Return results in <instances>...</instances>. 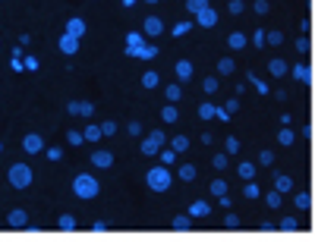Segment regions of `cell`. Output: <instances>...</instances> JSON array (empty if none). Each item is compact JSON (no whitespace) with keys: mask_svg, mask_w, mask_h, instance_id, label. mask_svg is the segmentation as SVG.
<instances>
[{"mask_svg":"<svg viewBox=\"0 0 315 242\" xmlns=\"http://www.w3.org/2000/svg\"><path fill=\"white\" fill-rule=\"evenodd\" d=\"M73 192H76V198H82V202H91V198H98L101 183L91 176V173H79V176L73 179Z\"/></svg>","mask_w":315,"mask_h":242,"instance_id":"obj_1","label":"cell"},{"mask_svg":"<svg viewBox=\"0 0 315 242\" xmlns=\"http://www.w3.org/2000/svg\"><path fill=\"white\" fill-rule=\"evenodd\" d=\"M170 179H174V176H170V170L164 167V163H161V167H151V170L145 173V183H148L151 192H167V189H170Z\"/></svg>","mask_w":315,"mask_h":242,"instance_id":"obj_2","label":"cell"},{"mask_svg":"<svg viewBox=\"0 0 315 242\" xmlns=\"http://www.w3.org/2000/svg\"><path fill=\"white\" fill-rule=\"evenodd\" d=\"M6 179H10L13 189H29L32 186V167H25V163H13L10 173H6Z\"/></svg>","mask_w":315,"mask_h":242,"instance_id":"obj_3","label":"cell"},{"mask_svg":"<svg viewBox=\"0 0 315 242\" xmlns=\"http://www.w3.org/2000/svg\"><path fill=\"white\" fill-rule=\"evenodd\" d=\"M57 44H60V50H63L66 57H76V54H79V38H76V35H70V32H63Z\"/></svg>","mask_w":315,"mask_h":242,"instance_id":"obj_4","label":"cell"},{"mask_svg":"<svg viewBox=\"0 0 315 242\" xmlns=\"http://www.w3.org/2000/svg\"><path fill=\"white\" fill-rule=\"evenodd\" d=\"M66 110H70L73 117H91V114H95V104H91V101H70Z\"/></svg>","mask_w":315,"mask_h":242,"instance_id":"obj_5","label":"cell"},{"mask_svg":"<svg viewBox=\"0 0 315 242\" xmlns=\"http://www.w3.org/2000/svg\"><path fill=\"white\" fill-rule=\"evenodd\" d=\"M22 151L25 154H38V151H45V142H41V135L38 132H29L22 138Z\"/></svg>","mask_w":315,"mask_h":242,"instance_id":"obj_6","label":"cell"},{"mask_svg":"<svg viewBox=\"0 0 315 242\" xmlns=\"http://www.w3.org/2000/svg\"><path fill=\"white\" fill-rule=\"evenodd\" d=\"M195 25H199V29H215V25H218V13L211 10V6H208V10H202L199 16H195Z\"/></svg>","mask_w":315,"mask_h":242,"instance_id":"obj_7","label":"cell"},{"mask_svg":"<svg viewBox=\"0 0 315 242\" xmlns=\"http://www.w3.org/2000/svg\"><path fill=\"white\" fill-rule=\"evenodd\" d=\"M6 223H10V227H13V230H22V227H25V223H29V214H25V211H22V207H13V211H10V214H6Z\"/></svg>","mask_w":315,"mask_h":242,"instance_id":"obj_8","label":"cell"},{"mask_svg":"<svg viewBox=\"0 0 315 242\" xmlns=\"http://www.w3.org/2000/svg\"><path fill=\"white\" fill-rule=\"evenodd\" d=\"M110 163H114V154L104 151V148H98L95 154H91V167H98V170H107Z\"/></svg>","mask_w":315,"mask_h":242,"instance_id":"obj_9","label":"cell"},{"mask_svg":"<svg viewBox=\"0 0 315 242\" xmlns=\"http://www.w3.org/2000/svg\"><path fill=\"white\" fill-rule=\"evenodd\" d=\"M142 32H145V35H148V38H158V35H161V32H164V22H161V19H158V16H148V19H145V22H142Z\"/></svg>","mask_w":315,"mask_h":242,"instance_id":"obj_10","label":"cell"},{"mask_svg":"<svg viewBox=\"0 0 315 242\" xmlns=\"http://www.w3.org/2000/svg\"><path fill=\"white\" fill-rule=\"evenodd\" d=\"M142 44H145L142 32H130V35H126V54H130V57L139 54V47H142Z\"/></svg>","mask_w":315,"mask_h":242,"instance_id":"obj_11","label":"cell"},{"mask_svg":"<svg viewBox=\"0 0 315 242\" xmlns=\"http://www.w3.org/2000/svg\"><path fill=\"white\" fill-rule=\"evenodd\" d=\"M208 214H211V204H208V202H202V198H199V202H192V204H189V217H192V220H199V217H208Z\"/></svg>","mask_w":315,"mask_h":242,"instance_id":"obj_12","label":"cell"},{"mask_svg":"<svg viewBox=\"0 0 315 242\" xmlns=\"http://www.w3.org/2000/svg\"><path fill=\"white\" fill-rule=\"evenodd\" d=\"M174 73H177V79H180V82H186V79H192V63H189V60H177Z\"/></svg>","mask_w":315,"mask_h":242,"instance_id":"obj_13","label":"cell"},{"mask_svg":"<svg viewBox=\"0 0 315 242\" xmlns=\"http://www.w3.org/2000/svg\"><path fill=\"white\" fill-rule=\"evenodd\" d=\"M161 120H164V123H177V120H180V107H177V104H164V107H161Z\"/></svg>","mask_w":315,"mask_h":242,"instance_id":"obj_14","label":"cell"},{"mask_svg":"<svg viewBox=\"0 0 315 242\" xmlns=\"http://www.w3.org/2000/svg\"><path fill=\"white\" fill-rule=\"evenodd\" d=\"M139 151L145 154V158H158V154H161V145H158V142H151V138H142Z\"/></svg>","mask_w":315,"mask_h":242,"instance_id":"obj_15","label":"cell"},{"mask_svg":"<svg viewBox=\"0 0 315 242\" xmlns=\"http://www.w3.org/2000/svg\"><path fill=\"white\" fill-rule=\"evenodd\" d=\"M66 32H70V35H76V38H82V35H85V22L79 19V16H73V19L66 22Z\"/></svg>","mask_w":315,"mask_h":242,"instance_id":"obj_16","label":"cell"},{"mask_svg":"<svg viewBox=\"0 0 315 242\" xmlns=\"http://www.w3.org/2000/svg\"><path fill=\"white\" fill-rule=\"evenodd\" d=\"M164 94H167V101H170V104H177V101L183 98V88H180V82H170L167 88H164Z\"/></svg>","mask_w":315,"mask_h":242,"instance_id":"obj_17","label":"cell"},{"mask_svg":"<svg viewBox=\"0 0 315 242\" xmlns=\"http://www.w3.org/2000/svg\"><path fill=\"white\" fill-rule=\"evenodd\" d=\"M174 230H180V233L192 230V217H189V214H177V217H174Z\"/></svg>","mask_w":315,"mask_h":242,"instance_id":"obj_18","label":"cell"},{"mask_svg":"<svg viewBox=\"0 0 315 242\" xmlns=\"http://www.w3.org/2000/svg\"><path fill=\"white\" fill-rule=\"evenodd\" d=\"M57 230L73 233V230H76V217H73V214H60V220H57Z\"/></svg>","mask_w":315,"mask_h":242,"instance_id":"obj_19","label":"cell"},{"mask_svg":"<svg viewBox=\"0 0 315 242\" xmlns=\"http://www.w3.org/2000/svg\"><path fill=\"white\" fill-rule=\"evenodd\" d=\"M158 54H161V50H158L155 44H148V41H145V44L139 47V54H135V57H139V60H155Z\"/></svg>","mask_w":315,"mask_h":242,"instance_id":"obj_20","label":"cell"},{"mask_svg":"<svg viewBox=\"0 0 315 242\" xmlns=\"http://www.w3.org/2000/svg\"><path fill=\"white\" fill-rule=\"evenodd\" d=\"M233 69H236L233 57H221V60H218V73H221V76H230Z\"/></svg>","mask_w":315,"mask_h":242,"instance_id":"obj_21","label":"cell"},{"mask_svg":"<svg viewBox=\"0 0 315 242\" xmlns=\"http://www.w3.org/2000/svg\"><path fill=\"white\" fill-rule=\"evenodd\" d=\"M227 44H230L233 50H243V47H246V35H243V32H230V38H227Z\"/></svg>","mask_w":315,"mask_h":242,"instance_id":"obj_22","label":"cell"},{"mask_svg":"<svg viewBox=\"0 0 315 242\" xmlns=\"http://www.w3.org/2000/svg\"><path fill=\"white\" fill-rule=\"evenodd\" d=\"M170 148H174L177 154H183L186 148H189V138H186V135H174V138H170Z\"/></svg>","mask_w":315,"mask_h":242,"instance_id":"obj_23","label":"cell"},{"mask_svg":"<svg viewBox=\"0 0 315 242\" xmlns=\"http://www.w3.org/2000/svg\"><path fill=\"white\" fill-rule=\"evenodd\" d=\"M158 82H161V76L155 73V69H148V73H142V85H145V88H158Z\"/></svg>","mask_w":315,"mask_h":242,"instance_id":"obj_24","label":"cell"},{"mask_svg":"<svg viewBox=\"0 0 315 242\" xmlns=\"http://www.w3.org/2000/svg\"><path fill=\"white\" fill-rule=\"evenodd\" d=\"M199 117L202 120H215L218 117V104H199Z\"/></svg>","mask_w":315,"mask_h":242,"instance_id":"obj_25","label":"cell"},{"mask_svg":"<svg viewBox=\"0 0 315 242\" xmlns=\"http://www.w3.org/2000/svg\"><path fill=\"white\" fill-rule=\"evenodd\" d=\"M177 176H180L183 183H192V179H195V167H192V163H183V167L177 170Z\"/></svg>","mask_w":315,"mask_h":242,"instance_id":"obj_26","label":"cell"},{"mask_svg":"<svg viewBox=\"0 0 315 242\" xmlns=\"http://www.w3.org/2000/svg\"><path fill=\"white\" fill-rule=\"evenodd\" d=\"M186 10H189L192 16H199L202 10H208V0H186Z\"/></svg>","mask_w":315,"mask_h":242,"instance_id":"obj_27","label":"cell"},{"mask_svg":"<svg viewBox=\"0 0 315 242\" xmlns=\"http://www.w3.org/2000/svg\"><path fill=\"white\" fill-rule=\"evenodd\" d=\"M101 135H104L101 126H85V142H101Z\"/></svg>","mask_w":315,"mask_h":242,"instance_id":"obj_28","label":"cell"},{"mask_svg":"<svg viewBox=\"0 0 315 242\" xmlns=\"http://www.w3.org/2000/svg\"><path fill=\"white\" fill-rule=\"evenodd\" d=\"M158 158H161V163H164V167H170V163L177 161V151L167 145V148H161V154H158Z\"/></svg>","mask_w":315,"mask_h":242,"instance_id":"obj_29","label":"cell"},{"mask_svg":"<svg viewBox=\"0 0 315 242\" xmlns=\"http://www.w3.org/2000/svg\"><path fill=\"white\" fill-rule=\"evenodd\" d=\"M202 88H205V94H215L221 88V82H218V76H208V79H202Z\"/></svg>","mask_w":315,"mask_h":242,"instance_id":"obj_30","label":"cell"},{"mask_svg":"<svg viewBox=\"0 0 315 242\" xmlns=\"http://www.w3.org/2000/svg\"><path fill=\"white\" fill-rule=\"evenodd\" d=\"M170 32H174V38H183V35H189V32H192V22H177Z\"/></svg>","mask_w":315,"mask_h":242,"instance_id":"obj_31","label":"cell"},{"mask_svg":"<svg viewBox=\"0 0 315 242\" xmlns=\"http://www.w3.org/2000/svg\"><path fill=\"white\" fill-rule=\"evenodd\" d=\"M66 142H70L73 148H79V145L85 142V132H76V129H70V132H66Z\"/></svg>","mask_w":315,"mask_h":242,"instance_id":"obj_32","label":"cell"},{"mask_svg":"<svg viewBox=\"0 0 315 242\" xmlns=\"http://www.w3.org/2000/svg\"><path fill=\"white\" fill-rule=\"evenodd\" d=\"M211 195H215V198L227 195V183H224V179H215V183H211Z\"/></svg>","mask_w":315,"mask_h":242,"instance_id":"obj_33","label":"cell"},{"mask_svg":"<svg viewBox=\"0 0 315 242\" xmlns=\"http://www.w3.org/2000/svg\"><path fill=\"white\" fill-rule=\"evenodd\" d=\"M240 176H243V179H255V167H252L249 161H243V163H240Z\"/></svg>","mask_w":315,"mask_h":242,"instance_id":"obj_34","label":"cell"},{"mask_svg":"<svg viewBox=\"0 0 315 242\" xmlns=\"http://www.w3.org/2000/svg\"><path fill=\"white\" fill-rule=\"evenodd\" d=\"M290 186H293V179H290V176H277V179H274V189H277V192H287Z\"/></svg>","mask_w":315,"mask_h":242,"instance_id":"obj_35","label":"cell"},{"mask_svg":"<svg viewBox=\"0 0 315 242\" xmlns=\"http://www.w3.org/2000/svg\"><path fill=\"white\" fill-rule=\"evenodd\" d=\"M268 69H271V76H284V73H287V66L280 63V60H271V63H268Z\"/></svg>","mask_w":315,"mask_h":242,"instance_id":"obj_36","label":"cell"},{"mask_svg":"<svg viewBox=\"0 0 315 242\" xmlns=\"http://www.w3.org/2000/svg\"><path fill=\"white\" fill-rule=\"evenodd\" d=\"M293 76H296V79H303V82H309V66H293Z\"/></svg>","mask_w":315,"mask_h":242,"instance_id":"obj_37","label":"cell"},{"mask_svg":"<svg viewBox=\"0 0 315 242\" xmlns=\"http://www.w3.org/2000/svg\"><path fill=\"white\" fill-rule=\"evenodd\" d=\"M148 138H151V142H158L161 148H164V145H167V135L161 132V129H151V135H148Z\"/></svg>","mask_w":315,"mask_h":242,"instance_id":"obj_38","label":"cell"},{"mask_svg":"<svg viewBox=\"0 0 315 242\" xmlns=\"http://www.w3.org/2000/svg\"><path fill=\"white\" fill-rule=\"evenodd\" d=\"M243 195H246V198H259V186H255V183H246V186H243Z\"/></svg>","mask_w":315,"mask_h":242,"instance_id":"obj_39","label":"cell"},{"mask_svg":"<svg viewBox=\"0 0 315 242\" xmlns=\"http://www.w3.org/2000/svg\"><path fill=\"white\" fill-rule=\"evenodd\" d=\"M265 202H268V207H277V204H280V192H277V189H274V192H268Z\"/></svg>","mask_w":315,"mask_h":242,"instance_id":"obj_40","label":"cell"},{"mask_svg":"<svg viewBox=\"0 0 315 242\" xmlns=\"http://www.w3.org/2000/svg\"><path fill=\"white\" fill-rule=\"evenodd\" d=\"M227 158H230V154H215V161H211V163H215V170H224L227 167Z\"/></svg>","mask_w":315,"mask_h":242,"instance_id":"obj_41","label":"cell"},{"mask_svg":"<svg viewBox=\"0 0 315 242\" xmlns=\"http://www.w3.org/2000/svg\"><path fill=\"white\" fill-rule=\"evenodd\" d=\"M224 227H227V230H236V227H240V217H236V214H227V217H224Z\"/></svg>","mask_w":315,"mask_h":242,"instance_id":"obj_42","label":"cell"},{"mask_svg":"<svg viewBox=\"0 0 315 242\" xmlns=\"http://www.w3.org/2000/svg\"><path fill=\"white\" fill-rule=\"evenodd\" d=\"M10 66H13V73H22V69H25V57H13Z\"/></svg>","mask_w":315,"mask_h":242,"instance_id":"obj_43","label":"cell"},{"mask_svg":"<svg viewBox=\"0 0 315 242\" xmlns=\"http://www.w3.org/2000/svg\"><path fill=\"white\" fill-rule=\"evenodd\" d=\"M249 79H252V85H255V91H259V94H268V85L262 82V79H255V76H249Z\"/></svg>","mask_w":315,"mask_h":242,"instance_id":"obj_44","label":"cell"},{"mask_svg":"<svg viewBox=\"0 0 315 242\" xmlns=\"http://www.w3.org/2000/svg\"><path fill=\"white\" fill-rule=\"evenodd\" d=\"M265 41H268V35H265V32H255V35H252V44H255V47H262Z\"/></svg>","mask_w":315,"mask_h":242,"instance_id":"obj_45","label":"cell"},{"mask_svg":"<svg viewBox=\"0 0 315 242\" xmlns=\"http://www.w3.org/2000/svg\"><path fill=\"white\" fill-rule=\"evenodd\" d=\"M45 158H47V161H60V158H63V151H60V148H47Z\"/></svg>","mask_w":315,"mask_h":242,"instance_id":"obj_46","label":"cell"},{"mask_svg":"<svg viewBox=\"0 0 315 242\" xmlns=\"http://www.w3.org/2000/svg\"><path fill=\"white\" fill-rule=\"evenodd\" d=\"M293 202H296V207H309V195H306V192H300V195L293 198Z\"/></svg>","mask_w":315,"mask_h":242,"instance_id":"obj_47","label":"cell"},{"mask_svg":"<svg viewBox=\"0 0 315 242\" xmlns=\"http://www.w3.org/2000/svg\"><path fill=\"white\" fill-rule=\"evenodd\" d=\"M101 129H104V135H117V123H110V120L101 123Z\"/></svg>","mask_w":315,"mask_h":242,"instance_id":"obj_48","label":"cell"},{"mask_svg":"<svg viewBox=\"0 0 315 242\" xmlns=\"http://www.w3.org/2000/svg\"><path fill=\"white\" fill-rule=\"evenodd\" d=\"M280 41H284V35H280V32H268V44H280Z\"/></svg>","mask_w":315,"mask_h":242,"instance_id":"obj_49","label":"cell"},{"mask_svg":"<svg viewBox=\"0 0 315 242\" xmlns=\"http://www.w3.org/2000/svg\"><path fill=\"white\" fill-rule=\"evenodd\" d=\"M25 69H32V73H35V69H38V57H25Z\"/></svg>","mask_w":315,"mask_h":242,"instance_id":"obj_50","label":"cell"},{"mask_svg":"<svg viewBox=\"0 0 315 242\" xmlns=\"http://www.w3.org/2000/svg\"><path fill=\"white\" fill-rule=\"evenodd\" d=\"M215 120H221V123H227V120H230V110L227 107H218V117Z\"/></svg>","mask_w":315,"mask_h":242,"instance_id":"obj_51","label":"cell"},{"mask_svg":"<svg viewBox=\"0 0 315 242\" xmlns=\"http://www.w3.org/2000/svg\"><path fill=\"white\" fill-rule=\"evenodd\" d=\"M227 151L236 154V151H240V142H236V138H227Z\"/></svg>","mask_w":315,"mask_h":242,"instance_id":"obj_52","label":"cell"},{"mask_svg":"<svg viewBox=\"0 0 315 242\" xmlns=\"http://www.w3.org/2000/svg\"><path fill=\"white\" fill-rule=\"evenodd\" d=\"M130 135H142V123H130V129H126Z\"/></svg>","mask_w":315,"mask_h":242,"instance_id":"obj_53","label":"cell"},{"mask_svg":"<svg viewBox=\"0 0 315 242\" xmlns=\"http://www.w3.org/2000/svg\"><path fill=\"white\" fill-rule=\"evenodd\" d=\"M280 142H284V145L293 142V132H290V129H284V132H280Z\"/></svg>","mask_w":315,"mask_h":242,"instance_id":"obj_54","label":"cell"},{"mask_svg":"<svg viewBox=\"0 0 315 242\" xmlns=\"http://www.w3.org/2000/svg\"><path fill=\"white\" fill-rule=\"evenodd\" d=\"M230 13H243V0H230Z\"/></svg>","mask_w":315,"mask_h":242,"instance_id":"obj_55","label":"cell"},{"mask_svg":"<svg viewBox=\"0 0 315 242\" xmlns=\"http://www.w3.org/2000/svg\"><path fill=\"white\" fill-rule=\"evenodd\" d=\"M280 230H287V233H290V230H296V220H290V217H287L284 223H280Z\"/></svg>","mask_w":315,"mask_h":242,"instance_id":"obj_56","label":"cell"},{"mask_svg":"<svg viewBox=\"0 0 315 242\" xmlns=\"http://www.w3.org/2000/svg\"><path fill=\"white\" fill-rule=\"evenodd\" d=\"M91 230H95V233H104L107 223H104V220H95V223H91Z\"/></svg>","mask_w":315,"mask_h":242,"instance_id":"obj_57","label":"cell"},{"mask_svg":"<svg viewBox=\"0 0 315 242\" xmlns=\"http://www.w3.org/2000/svg\"><path fill=\"white\" fill-rule=\"evenodd\" d=\"M255 13H268V3H265V0H255Z\"/></svg>","mask_w":315,"mask_h":242,"instance_id":"obj_58","label":"cell"},{"mask_svg":"<svg viewBox=\"0 0 315 242\" xmlns=\"http://www.w3.org/2000/svg\"><path fill=\"white\" fill-rule=\"evenodd\" d=\"M259 161H262V163H271V161H274V154H271V151H262Z\"/></svg>","mask_w":315,"mask_h":242,"instance_id":"obj_59","label":"cell"},{"mask_svg":"<svg viewBox=\"0 0 315 242\" xmlns=\"http://www.w3.org/2000/svg\"><path fill=\"white\" fill-rule=\"evenodd\" d=\"M123 6H135V0H123Z\"/></svg>","mask_w":315,"mask_h":242,"instance_id":"obj_60","label":"cell"},{"mask_svg":"<svg viewBox=\"0 0 315 242\" xmlns=\"http://www.w3.org/2000/svg\"><path fill=\"white\" fill-rule=\"evenodd\" d=\"M145 3H158V0H145Z\"/></svg>","mask_w":315,"mask_h":242,"instance_id":"obj_61","label":"cell"},{"mask_svg":"<svg viewBox=\"0 0 315 242\" xmlns=\"http://www.w3.org/2000/svg\"><path fill=\"white\" fill-rule=\"evenodd\" d=\"M0 154H3V145H0Z\"/></svg>","mask_w":315,"mask_h":242,"instance_id":"obj_62","label":"cell"}]
</instances>
